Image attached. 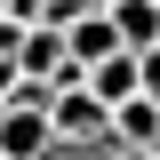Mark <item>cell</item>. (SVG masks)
<instances>
[{"mask_svg":"<svg viewBox=\"0 0 160 160\" xmlns=\"http://www.w3.org/2000/svg\"><path fill=\"white\" fill-rule=\"evenodd\" d=\"M48 152H56V120L8 104V112H0V160H48Z\"/></svg>","mask_w":160,"mask_h":160,"instance_id":"1","label":"cell"},{"mask_svg":"<svg viewBox=\"0 0 160 160\" xmlns=\"http://www.w3.org/2000/svg\"><path fill=\"white\" fill-rule=\"evenodd\" d=\"M64 56H72L80 72H96L104 56H120V24L104 16V8H88V16H80L72 32H64Z\"/></svg>","mask_w":160,"mask_h":160,"instance_id":"2","label":"cell"},{"mask_svg":"<svg viewBox=\"0 0 160 160\" xmlns=\"http://www.w3.org/2000/svg\"><path fill=\"white\" fill-rule=\"evenodd\" d=\"M88 88H96V104H104V112L136 104V96H144V56H128V48H120V56H104L96 72H88Z\"/></svg>","mask_w":160,"mask_h":160,"instance_id":"3","label":"cell"},{"mask_svg":"<svg viewBox=\"0 0 160 160\" xmlns=\"http://www.w3.org/2000/svg\"><path fill=\"white\" fill-rule=\"evenodd\" d=\"M112 144H120L128 160H152V152H160V104H152V96L120 104V112H112Z\"/></svg>","mask_w":160,"mask_h":160,"instance_id":"4","label":"cell"},{"mask_svg":"<svg viewBox=\"0 0 160 160\" xmlns=\"http://www.w3.org/2000/svg\"><path fill=\"white\" fill-rule=\"evenodd\" d=\"M112 24H120V48H128V56H152L160 48V0H120Z\"/></svg>","mask_w":160,"mask_h":160,"instance_id":"5","label":"cell"},{"mask_svg":"<svg viewBox=\"0 0 160 160\" xmlns=\"http://www.w3.org/2000/svg\"><path fill=\"white\" fill-rule=\"evenodd\" d=\"M64 32H24V48H16V72L24 80H48V88H56V72H64Z\"/></svg>","mask_w":160,"mask_h":160,"instance_id":"6","label":"cell"},{"mask_svg":"<svg viewBox=\"0 0 160 160\" xmlns=\"http://www.w3.org/2000/svg\"><path fill=\"white\" fill-rule=\"evenodd\" d=\"M48 160H120V152H112V144H56Z\"/></svg>","mask_w":160,"mask_h":160,"instance_id":"7","label":"cell"},{"mask_svg":"<svg viewBox=\"0 0 160 160\" xmlns=\"http://www.w3.org/2000/svg\"><path fill=\"white\" fill-rule=\"evenodd\" d=\"M16 88H24V72H16V64H8V56H0V112L16 104Z\"/></svg>","mask_w":160,"mask_h":160,"instance_id":"8","label":"cell"},{"mask_svg":"<svg viewBox=\"0 0 160 160\" xmlns=\"http://www.w3.org/2000/svg\"><path fill=\"white\" fill-rule=\"evenodd\" d=\"M144 96L160 104V48H152V56H144Z\"/></svg>","mask_w":160,"mask_h":160,"instance_id":"9","label":"cell"},{"mask_svg":"<svg viewBox=\"0 0 160 160\" xmlns=\"http://www.w3.org/2000/svg\"><path fill=\"white\" fill-rule=\"evenodd\" d=\"M88 8H104V16H112V8H120V0H88Z\"/></svg>","mask_w":160,"mask_h":160,"instance_id":"10","label":"cell"},{"mask_svg":"<svg viewBox=\"0 0 160 160\" xmlns=\"http://www.w3.org/2000/svg\"><path fill=\"white\" fill-rule=\"evenodd\" d=\"M0 8H8V0H0Z\"/></svg>","mask_w":160,"mask_h":160,"instance_id":"11","label":"cell"},{"mask_svg":"<svg viewBox=\"0 0 160 160\" xmlns=\"http://www.w3.org/2000/svg\"><path fill=\"white\" fill-rule=\"evenodd\" d=\"M152 160H160V152H152Z\"/></svg>","mask_w":160,"mask_h":160,"instance_id":"12","label":"cell"}]
</instances>
